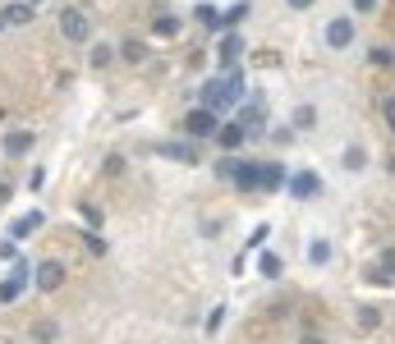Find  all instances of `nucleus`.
Returning a JSON list of instances; mask_svg holds the SVG:
<instances>
[{
	"instance_id": "nucleus-1",
	"label": "nucleus",
	"mask_w": 395,
	"mask_h": 344,
	"mask_svg": "<svg viewBox=\"0 0 395 344\" xmlns=\"http://www.w3.org/2000/svg\"><path fill=\"white\" fill-rule=\"evenodd\" d=\"M239 96H244V78H239V69H230V74H216L207 87H202V111L221 115V111H230Z\"/></svg>"
},
{
	"instance_id": "nucleus-2",
	"label": "nucleus",
	"mask_w": 395,
	"mask_h": 344,
	"mask_svg": "<svg viewBox=\"0 0 395 344\" xmlns=\"http://www.w3.org/2000/svg\"><path fill=\"white\" fill-rule=\"evenodd\" d=\"M216 129H221V115L202 111V106L184 115V133H189V138H207V133H216Z\"/></svg>"
},
{
	"instance_id": "nucleus-3",
	"label": "nucleus",
	"mask_w": 395,
	"mask_h": 344,
	"mask_svg": "<svg viewBox=\"0 0 395 344\" xmlns=\"http://www.w3.org/2000/svg\"><path fill=\"white\" fill-rule=\"evenodd\" d=\"M285 189H290V198L308 202V198H317V193H322V179H317L313 170H299V174H290V179H285Z\"/></svg>"
},
{
	"instance_id": "nucleus-4",
	"label": "nucleus",
	"mask_w": 395,
	"mask_h": 344,
	"mask_svg": "<svg viewBox=\"0 0 395 344\" xmlns=\"http://www.w3.org/2000/svg\"><path fill=\"white\" fill-rule=\"evenodd\" d=\"M33 280H37V289H42V294H55L65 284V267H60V262H37Z\"/></svg>"
},
{
	"instance_id": "nucleus-5",
	"label": "nucleus",
	"mask_w": 395,
	"mask_h": 344,
	"mask_svg": "<svg viewBox=\"0 0 395 344\" xmlns=\"http://www.w3.org/2000/svg\"><path fill=\"white\" fill-rule=\"evenodd\" d=\"M60 33L69 37V42H88V33H92L88 14H83V9H65V14H60Z\"/></svg>"
},
{
	"instance_id": "nucleus-6",
	"label": "nucleus",
	"mask_w": 395,
	"mask_h": 344,
	"mask_svg": "<svg viewBox=\"0 0 395 344\" xmlns=\"http://www.w3.org/2000/svg\"><path fill=\"white\" fill-rule=\"evenodd\" d=\"M350 42H354V18H331V23H326V46H331V51H345Z\"/></svg>"
},
{
	"instance_id": "nucleus-7",
	"label": "nucleus",
	"mask_w": 395,
	"mask_h": 344,
	"mask_svg": "<svg viewBox=\"0 0 395 344\" xmlns=\"http://www.w3.org/2000/svg\"><path fill=\"white\" fill-rule=\"evenodd\" d=\"M42 225H46V216H42V211H28V216H18V221L9 225V239L18 243V239H28V234H37Z\"/></svg>"
},
{
	"instance_id": "nucleus-8",
	"label": "nucleus",
	"mask_w": 395,
	"mask_h": 344,
	"mask_svg": "<svg viewBox=\"0 0 395 344\" xmlns=\"http://www.w3.org/2000/svg\"><path fill=\"white\" fill-rule=\"evenodd\" d=\"M239 51H244V42H239L235 33H230V37H221V51H216V65H221V74H230V69H235Z\"/></svg>"
},
{
	"instance_id": "nucleus-9",
	"label": "nucleus",
	"mask_w": 395,
	"mask_h": 344,
	"mask_svg": "<svg viewBox=\"0 0 395 344\" xmlns=\"http://www.w3.org/2000/svg\"><path fill=\"white\" fill-rule=\"evenodd\" d=\"M152 152H157V156H170V161H184V165H194V161H198L194 143H157Z\"/></svg>"
},
{
	"instance_id": "nucleus-10",
	"label": "nucleus",
	"mask_w": 395,
	"mask_h": 344,
	"mask_svg": "<svg viewBox=\"0 0 395 344\" xmlns=\"http://www.w3.org/2000/svg\"><path fill=\"white\" fill-rule=\"evenodd\" d=\"M28 275H33V267H18V271H9V280L0 284V303H14L18 294H23V284H28Z\"/></svg>"
},
{
	"instance_id": "nucleus-11",
	"label": "nucleus",
	"mask_w": 395,
	"mask_h": 344,
	"mask_svg": "<svg viewBox=\"0 0 395 344\" xmlns=\"http://www.w3.org/2000/svg\"><path fill=\"white\" fill-rule=\"evenodd\" d=\"M281 184H285V170H281V165H276V161L257 165V189H262V193H276V189H281Z\"/></svg>"
},
{
	"instance_id": "nucleus-12",
	"label": "nucleus",
	"mask_w": 395,
	"mask_h": 344,
	"mask_svg": "<svg viewBox=\"0 0 395 344\" xmlns=\"http://www.w3.org/2000/svg\"><path fill=\"white\" fill-rule=\"evenodd\" d=\"M235 189H239V193H253V189H257V165H253V161H239V165H235Z\"/></svg>"
},
{
	"instance_id": "nucleus-13",
	"label": "nucleus",
	"mask_w": 395,
	"mask_h": 344,
	"mask_svg": "<svg viewBox=\"0 0 395 344\" xmlns=\"http://www.w3.org/2000/svg\"><path fill=\"white\" fill-rule=\"evenodd\" d=\"M262 120H267V111H262V101H257V106H248V111L239 115V129L244 133H262Z\"/></svg>"
},
{
	"instance_id": "nucleus-14",
	"label": "nucleus",
	"mask_w": 395,
	"mask_h": 344,
	"mask_svg": "<svg viewBox=\"0 0 395 344\" xmlns=\"http://www.w3.org/2000/svg\"><path fill=\"white\" fill-rule=\"evenodd\" d=\"M28 147H33V133H28V129H14V133H5V152H9V156H23Z\"/></svg>"
},
{
	"instance_id": "nucleus-15",
	"label": "nucleus",
	"mask_w": 395,
	"mask_h": 344,
	"mask_svg": "<svg viewBox=\"0 0 395 344\" xmlns=\"http://www.w3.org/2000/svg\"><path fill=\"white\" fill-rule=\"evenodd\" d=\"M216 138H221V147H230V152H235V147H239V143H244V138H248V133H244V129H239V124H221V129H216Z\"/></svg>"
},
{
	"instance_id": "nucleus-16",
	"label": "nucleus",
	"mask_w": 395,
	"mask_h": 344,
	"mask_svg": "<svg viewBox=\"0 0 395 344\" xmlns=\"http://www.w3.org/2000/svg\"><path fill=\"white\" fill-rule=\"evenodd\" d=\"M55 335H60V326H55L51 317H42V321L33 326V340H37V344H55Z\"/></svg>"
},
{
	"instance_id": "nucleus-17",
	"label": "nucleus",
	"mask_w": 395,
	"mask_h": 344,
	"mask_svg": "<svg viewBox=\"0 0 395 344\" xmlns=\"http://www.w3.org/2000/svg\"><path fill=\"white\" fill-rule=\"evenodd\" d=\"M5 18L9 23H33V5H28V0H14V5H5Z\"/></svg>"
},
{
	"instance_id": "nucleus-18",
	"label": "nucleus",
	"mask_w": 395,
	"mask_h": 344,
	"mask_svg": "<svg viewBox=\"0 0 395 344\" xmlns=\"http://www.w3.org/2000/svg\"><path fill=\"white\" fill-rule=\"evenodd\" d=\"M308 257H313V267H326V262H331V243H326V239H317L313 248H308Z\"/></svg>"
},
{
	"instance_id": "nucleus-19",
	"label": "nucleus",
	"mask_w": 395,
	"mask_h": 344,
	"mask_svg": "<svg viewBox=\"0 0 395 344\" xmlns=\"http://www.w3.org/2000/svg\"><path fill=\"white\" fill-rule=\"evenodd\" d=\"M244 14H248V0H239V5H230L226 14H221V28H235V23H239V18H244Z\"/></svg>"
},
{
	"instance_id": "nucleus-20",
	"label": "nucleus",
	"mask_w": 395,
	"mask_h": 344,
	"mask_svg": "<svg viewBox=\"0 0 395 344\" xmlns=\"http://www.w3.org/2000/svg\"><path fill=\"white\" fill-rule=\"evenodd\" d=\"M313 124H317V111L313 106H299L294 111V129H313Z\"/></svg>"
},
{
	"instance_id": "nucleus-21",
	"label": "nucleus",
	"mask_w": 395,
	"mask_h": 344,
	"mask_svg": "<svg viewBox=\"0 0 395 344\" xmlns=\"http://www.w3.org/2000/svg\"><path fill=\"white\" fill-rule=\"evenodd\" d=\"M194 14H198V18H202V23H207V28H221V9H216V5H198Z\"/></svg>"
},
{
	"instance_id": "nucleus-22",
	"label": "nucleus",
	"mask_w": 395,
	"mask_h": 344,
	"mask_svg": "<svg viewBox=\"0 0 395 344\" xmlns=\"http://www.w3.org/2000/svg\"><path fill=\"white\" fill-rule=\"evenodd\" d=\"M83 243H88V253H92V257H106V239H101L97 230H88V234H83Z\"/></svg>"
},
{
	"instance_id": "nucleus-23",
	"label": "nucleus",
	"mask_w": 395,
	"mask_h": 344,
	"mask_svg": "<svg viewBox=\"0 0 395 344\" xmlns=\"http://www.w3.org/2000/svg\"><path fill=\"white\" fill-rule=\"evenodd\" d=\"M120 51H124V60H133V65H138V60H148V46H143V42H124Z\"/></svg>"
},
{
	"instance_id": "nucleus-24",
	"label": "nucleus",
	"mask_w": 395,
	"mask_h": 344,
	"mask_svg": "<svg viewBox=\"0 0 395 344\" xmlns=\"http://www.w3.org/2000/svg\"><path fill=\"white\" fill-rule=\"evenodd\" d=\"M152 33H157V37H175V33H179V18H157V23H152Z\"/></svg>"
},
{
	"instance_id": "nucleus-25",
	"label": "nucleus",
	"mask_w": 395,
	"mask_h": 344,
	"mask_svg": "<svg viewBox=\"0 0 395 344\" xmlns=\"http://www.w3.org/2000/svg\"><path fill=\"white\" fill-rule=\"evenodd\" d=\"M257 271H262L267 280H276V275H281V257H272V253H267V257L257 262Z\"/></svg>"
},
{
	"instance_id": "nucleus-26",
	"label": "nucleus",
	"mask_w": 395,
	"mask_h": 344,
	"mask_svg": "<svg viewBox=\"0 0 395 344\" xmlns=\"http://www.w3.org/2000/svg\"><path fill=\"white\" fill-rule=\"evenodd\" d=\"M377 271L386 275V280H395V248H386L382 253V262H377Z\"/></svg>"
},
{
	"instance_id": "nucleus-27",
	"label": "nucleus",
	"mask_w": 395,
	"mask_h": 344,
	"mask_svg": "<svg viewBox=\"0 0 395 344\" xmlns=\"http://www.w3.org/2000/svg\"><path fill=\"white\" fill-rule=\"evenodd\" d=\"M235 156H226V161H216V179H235Z\"/></svg>"
},
{
	"instance_id": "nucleus-28",
	"label": "nucleus",
	"mask_w": 395,
	"mask_h": 344,
	"mask_svg": "<svg viewBox=\"0 0 395 344\" xmlns=\"http://www.w3.org/2000/svg\"><path fill=\"white\" fill-rule=\"evenodd\" d=\"M221 321H226V303H221V308H211V317H207V335H216Z\"/></svg>"
},
{
	"instance_id": "nucleus-29",
	"label": "nucleus",
	"mask_w": 395,
	"mask_h": 344,
	"mask_svg": "<svg viewBox=\"0 0 395 344\" xmlns=\"http://www.w3.org/2000/svg\"><path fill=\"white\" fill-rule=\"evenodd\" d=\"M382 120H386V129L395 133V96H386V101H382Z\"/></svg>"
},
{
	"instance_id": "nucleus-30",
	"label": "nucleus",
	"mask_w": 395,
	"mask_h": 344,
	"mask_svg": "<svg viewBox=\"0 0 395 344\" xmlns=\"http://www.w3.org/2000/svg\"><path fill=\"white\" fill-rule=\"evenodd\" d=\"M111 46H97V51H92V65H97V69H106V65H111Z\"/></svg>"
},
{
	"instance_id": "nucleus-31",
	"label": "nucleus",
	"mask_w": 395,
	"mask_h": 344,
	"mask_svg": "<svg viewBox=\"0 0 395 344\" xmlns=\"http://www.w3.org/2000/svg\"><path fill=\"white\" fill-rule=\"evenodd\" d=\"M377 321H382V317H377V308H363V312H359V326H368V331H372Z\"/></svg>"
},
{
	"instance_id": "nucleus-32",
	"label": "nucleus",
	"mask_w": 395,
	"mask_h": 344,
	"mask_svg": "<svg viewBox=\"0 0 395 344\" xmlns=\"http://www.w3.org/2000/svg\"><path fill=\"white\" fill-rule=\"evenodd\" d=\"M345 165H350V170H359V165H363V152H359V147H350V152H345Z\"/></svg>"
},
{
	"instance_id": "nucleus-33",
	"label": "nucleus",
	"mask_w": 395,
	"mask_h": 344,
	"mask_svg": "<svg viewBox=\"0 0 395 344\" xmlns=\"http://www.w3.org/2000/svg\"><path fill=\"white\" fill-rule=\"evenodd\" d=\"M124 170V156H106V174H120Z\"/></svg>"
},
{
	"instance_id": "nucleus-34",
	"label": "nucleus",
	"mask_w": 395,
	"mask_h": 344,
	"mask_svg": "<svg viewBox=\"0 0 395 344\" xmlns=\"http://www.w3.org/2000/svg\"><path fill=\"white\" fill-rule=\"evenodd\" d=\"M372 65H382V69H386V65H395V55H391V51H372Z\"/></svg>"
},
{
	"instance_id": "nucleus-35",
	"label": "nucleus",
	"mask_w": 395,
	"mask_h": 344,
	"mask_svg": "<svg viewBox=\"0 0 395 344\" xmlns=\"http://www.w3.org/2000/svg\"><path fill=\"white\" fill-rule=\"evenodd\" d=\"M354 9H359V14H372V9H377V0H350Z\"/></svg>"
},
{
	"instance_id": "nucleus-36",
	"label": "nucleus",
	"mask_w": 395,
	"mask_h": 344,
	"mask_svg": "<svg viewBox=\"0 0 395 344\" xmlns=\"http://www.w3.org/2000/svg\"><path fill=\"white\" fill-rule=\"evenodd\" d=\"M9 193H14V189H9V179H0V202H9Z\"/></svg>"
},
{
	"instance_id": "nucleus-37",
	"label": "nucleus",
	"mask_w": 395,
	"mask_h": 344,
	"mask_svg": "<svg viewBox=\"0 0 395 344\" xmlns=\"http://www.w3.org/2000/svg\"><path fill=\"white\" fill-rule=\"evenodd\" d=\"M285 5H290V9H308V5H313V0H285Z\"/></svg>"
},
{
	"instance_id": "nucleus-38",
	"label": "nucleus",
	"mask_w": 395,
	"mask_h": 344,
	"mask_svg": "<svg viewBox=\"0 0 395 344\" xmlns=\"http://www.w3.org/2000/svg\"><path fill=\"white\" fill-rule=\"evenodd\" d=\"M5 28H9V18H5V9H0V33H5Z\"/></svg>"
},
{
	"instance_id": "nucleus-39",
	"label": "nucleus",
	"mask_w": 395,
	"mask_h": 344,
	"mask_svg": "<svg viewBox=\"0 0 395 344\" xmlns=\"http://www.w3.org/2000/svg\"><path fill=\"white\" fill-rule=\"evenodd\" d=\"M304 344H326V340H317V335H308V340H304Z\"/></svg>"
},
{
	"instance_id": "nucleus-40",
	"label": "nucleus",
	"mask_w": 395,
	"mask_h": 344,
	"mask_svg": "<svg viewBox=\"0 0 395 344\" xmlns=\"http://www.w3.org/2000/svg\"><path fill=\"white\" fill-rule=\"evenodd\" d=\"M28 5H42V0H28Z\"/></svg>"
},
{
	"instance_id": "nucleus-41",
	"label": "nucleus",
	"mask_w": 395,
	"mask_h": 344,
	"mask_svg": "<svg viewBox=\"0 0 395 344\" xmlns=\"http://www.w3.org/2000/svg\"><path fill=\"white\" fill-rule=\"evenodd\" d=\"M9 344H18V340H9Z\"/></svg>"
}]
</instances>
